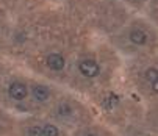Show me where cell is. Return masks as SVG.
I'll list each match as a JSON object with an SVG mask.
<instances>
[{
  "mask_svg": "<svg viewBox=\"0 0 158 136\" xmlns=\"http://www.w3.org/2000/svg\"><path fill=\"white\" fill-rule=\"evenodd\" d=\"M78 67H80V72H81L85 77H96V75H99V71H100L99 64H97L96 61H93V60H85V61H81V63L78 64Z\"/></svg>",
  "mask_w": 158,
  "mask_h": 136,
  "instance_id": "1",
  "label": "cell"
},
{
  "mask_svg": "<svg viewBox=\"0 0 158 136\" xmlns=\"http://www.w3.org/2000/svg\"><path fill=\"white\" fill-rule=\"evenodd\" d=\"M27 94H28V89H27V86H25L24 83L16 81V83H13V84L10 86V96H11V99H14V100L25 99Z\"/></svg>",
  "mask_w": 158,
  "mask_h": 136,
  "instance_id": "2",
  "label": "cell"
},
{
  "mask_svg": "<svg viewBox=\"0 0 158 136\" xmlns=\"http://www.w3.org/2000/svg\"><path fill=\"white\" fill-rule=\"evenodd\" d=\"M64 64H66L64 58L61 55H58V53H52V55L47 56V66L50 67L52 71H61L64 67Z\"/></svg>",
  "mask_w": 158,
  "mask_h": 136,
  "instance_id": "3",
  "label": "cell"
},
{
  "mask_svg": "<svg viewBox=\"0 0 158 136\" xmlns=\"http://www.w3.org/2000/svg\"><path fill=\"white\" fill-rule=\"evenodd\" d=\"M33 97L38 102H46L49 99V89L46 86H35L33 88Z\"/></svg>",
  "mask_w": 158,
  "mask_h": 136,
  "instance_id": "4",
  "label": "cell"
},
{
  "mask_svg": "<svg viewBox=\"0 0 158 136\" xmlns=\"http://www.w3.org/2000/svg\"><path fill=\"white\" fill-rule=\"evenodd\" d=\"M130 41H131L133 44L143 45V44H146L147 38H146V33H143L141 30H133V31L130 33Z\"/></svg>",
  "mask_w": 158,
  "mask_h": 136,
  "instance_id": "5",
  "label": "cell"
},
{
  "mask_svg": "<svg viewBox=\"0 0 158 136\" xmlns=\"http://www.w3.org/2000/svg\"><path fill=\"white\" fill-rule=\"evenodd\" d=\"M41 131H42V136H58L60 134L58 128L55 125H50V124L41 127Z\"/></svg>",
  "mask_w": 158,
  "mask_h": 136,
  "instance_id": "6",
  "label": "cell"
},
{
  "mask_svg": "<svg viewBox=\"0 0 158 136\" xmlns=\"http://www.w3.org/2000/svg\"><path fill=\"white\" fill-rule=\"evenodd\" d=\"M28 136H42V131H41V127H31L28 131Z\"/></svg>",
  "mask_w": 158,
  "mask_h": 136,
  "instance_id": "7",
  "label": "cell"
},
{
  "mask_svg": "<svg viewBox=\"0 0 158 136\" xmlns=\"http://www.w3.org/2000/svg\"><path fill=\"white\" fill-rule=\"evenodd\" d=\"M147 78H149L150 81L156 80V69H149V71H147Z\"/></svg>",
  "mask_w": 158,
  "mask_h": 136,
  "instance_id": "8",
  "label": "cell"
},
{
  "mask_svg": "<svg viewBox=\"0 0 158 136\" xmlns=\"http://www.w3.org/2000/svg\"><path fill=\"white\" fill-rule=\"evenodd\" d=\"M60 111H61V114H69L71 108L67 106V105H61V106H60Z\"/></svg>",
  "mask_w": 158,
  "mask_h": 136,
  "instance_id": "9",
  "label": "cell"
},
{
  "mask_svg": "<svg viewBox=\"0 0 158 136\" xmlns=\"http://www.w3.org/2000/svg\"><path fill=\"white\" fill-rule=\"evenodd\" d=\"M152 88H153V91H155V93L158 91V81H156V80H153V81H152Z\"/></svg>",
  "mask_w": 158,
  "mask_h": 136,
  "instance_id": "10",
  "label": "cell"
}]
</instances>
